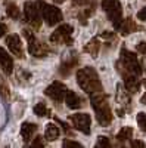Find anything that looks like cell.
Listing matches in <instances>:
<instances>
[{
  "label": "cell",
  "mask_w": 146,
  "mask_h": 148,
  "mask_svg": "<svg viewBox=\"0 0 146 148\" xmlns=\"http://www.w3.org/2000/svg\"><path fill=\"white\" fill-rule=\"evenodd\" d=\"M117 101L121 105H128L130 104V96H128V90L124 89L121 84L117 86Z\"/></svg>",
  "instance_id": "19"
},
{
  "label": "cell",
  "mask_w": 146,
  "mask_h": 148,
  "mask_svg": "<svg viewBox=\"0 0 146 148\" xmlns=\"http://www.w3.org/2000/svg\"><path fill=\"white\" fill-rule=\"evenodd\" d=\"M72 3L75 6H84V5L89 3V0H72Z\"/></svg>",
  "instance_id": "33"
},
{
  "label": "cell",
  "mask_w": 146,
  "mask_h": 148,
  "mask_svg": "<svg viewBox=\"0 0 146 148\" xmlns=\"http://www.w3.org/2000/svg\"><path fill=\"white\" fill-rule=\"evenodd\" d=\"M140 102H142V104H145V105H146V93H145V95H143V96H142V98H140Z\"/></svg>",
  "instance_id": "37"
},
{
  "label": "cell",
  "mask_w": 146,
  "mask_h": 148,
  "mask_svg": "<svg viewBox=\"0 0 146 148\" xmlns=\"http://www.w3.org/2000/svg\"><path fill=\"white\" fill-rule=\"evenodd\" d=\"M0 68H2L3 73L7 74V76H10V74L14 73V59H12V56L3 47H0Z\"/></svg>",
  "instance_id": "12"
},
{
  "label": "cell",
  "mask_w": 146,
  "mask_h": 148,
  "mask_svg": "<svg viewBox=\"0 0 146 148\" xmlns=\"http://www.w3.org/2000/svg\"><path fill=\"white\" fill-rule=\"evenodd\" d=\"M96 147H101V148H108L111 147V142L106 136H99L97 138V142H96Z\"/></svg>",
  "instance_id": "26"
},
{
  "label": "cell",
  "mask_w": 146,
  "mask_h": 148,
  "mask_svg": "<svg viewBox=\"0 0 146 148\" xmlns=\"http://www.w3.org/2000/svg\"><path fill=\"white\" fill-rule=\"evenodd\" d=\"M131 135H133V129L126 126V127H123V129L117 133V139H118V141H127V139L131 138Z\"/></svg>",
  "instance_id": "23"
},
{
  "label": "cell",
  "mask_w": 146,
  "mask_h": 148,
  "mask_svg": "<svg viewBox=\"0 0 146 148\" xmlns=\"http://www.w3.org/2000/svg\"><path fill=\"white\" fill-rule=\"evenodd\" d=\"M65 0H55V3H64Z\"/></svg>",
  "instance_id": "38"
},
{
  "label": "cell",
  "mask_w": 146,
  "mask_h": 148,
  "mask_svg": "<svg viewBox=\"0 0 146 148\" xmlns=\"http://www.w3.org/2000/svg\"><path fill=\"white\" fill-rule=\"evenodd\" d=\"M139 27L136 25V22L133 21L131 18H126V19H123V22H121V25H120V31H121V34L123 36H127V34H130V33H133V31H136Z\"/></svg>",
  "instance_id": "16"
},
{
  "label": "cell",
  "mask_w": 146,
  "mask_h": 148,
  "mask_svg": "<svg viewBox=\"0 0 146 148\" xmlns=\"http://www.w3.org/2000/svg\"><path fill=\"white\" fill-rule=\"evenodd\" d=\"M77 64H78V59L75 56L68 59V61H64V62L59 65V74H60V76H64V77L69 76V73L77 67Z\"/></svg>",
  "instance_id": "15"
},
{
  "label": "cell",
  "mask_w": 146,
  "mask_h": 148,
  "mask_svg": "<svg viewBox=\"0 0 146 148\" xmlns=\"http://www.w3.org/2000/svg\"><path fill=\"white\" fill-rule=\"evenodd\" d=\"M131 147H137V148H143L145 147V144L142 142V141H131Z\"/></svg>",
  "instance_id": "34"
},
{
  "label": "cell",
  "mask_w": 146,
  "mask_h": 148,
  "mask_svg": "<svg viewBox=\"0 0 146 148\" xmlns=\"http://www.w3.org/2000/svg\"><path fill=\"white\" fill-rule=\"evenodd\" d=\"M6 45L9 47V51L12 55H15L16 58L22 59L24 58V49H22V42L19 39L18 34H9L6 37Z\"/></svg>",
  "instance_id": "11"
},
{
  "label": "cell",
  "mask_w": 146,
  "mask_h": 148,
  "mask_svg": "<svg viewBox=\"0 0 146 148\" xmlns=\"http://www.w3.org/2000/svg\"><path fill=\"white\" fill-rule=\"evenodd\" d=\"M69 123L72 125V127L89 135L90 133V125H92V119L89 114L86 113H77V114H72L69 116Z\"/></svg>",
  "instance_id": "9"
},
{
  "label": "cell",
  "mask_w": 146,
  "mask_h": 148,
  "mask_svg": "<svg viewBox=\"0 0 146 148\" xmlns=\"http://www.w3.org/2000/svg\"><path fill=\"white\" fill-rule=\"evenodd\" d=\"M102 9L106 12L109 21L112 22L115 30L120 28L123 22V8L118 0H102Z\"/></svg>",
  "instance_id": "5"
},
{
  "label": "cell",
  "mask_w": 146,
  "mask_h": 148,
  "mask_svg": "<svg viewBox=\"0 0 146 148\" xmlns=\"http://www.w3.org/2000/svg\"><path fill=\"white\" fill-rule=\"evenodd\" d=\"M77 83L89 95L102 90V83L99 80V76H97L96 70L92 67H84L77 71Z\"/></svg>",
  "instance_id": "3"
},
{
  "label": "cell",
  "mask_w": 146,
  "mask_h": 148,
  "mask_svg": "<svg viewBox=\"0 0 146 148\" xmlns=\"http://www.w3.org/2000/svg\"><path fill=\"white\" fill-rule=\"evenodd\" d=\"M117 114H118L120 117H124V114H126V110H124V108H117Z\"/></svg>",
  "instance_id": "36"
},
{
  "label": "cell",
  "mask_w": 146,
  "mask_h": 148,
  "mask_svg": "<svg viewBox=\"0 0 146 148\" xmlns=\"http://www.w3.org/2000/svg\"><path fill=\"white\" fill-rule=\"evenodd\" d=\"M6 14H7V16L9 18H12V19H18L19 18V8L15 5V3H10V5H7L6 6Z\"/></svg>",
  "instance_id": "22"
},
{
  "label": "cell",
  "mask_w": 146,
  "mask_h": 148,
  "mask_svg": "<svg viewBox=\"0 0 146 148\" xmlns=\"http://www.w3.org/2000/svg\"><path fill=\"white\" fill-rule=\"evenodd\" d=\"M67 86L60 82H53L50 86H47L46 90H44V95L52 98L53 101L56 102H62L64 98H65V93H67Z\"/></svg>",
  "instance_id": "10"
},
{
  "label": "cell",
  "mask_w": 146,
  "mask_h": 148,
  "mask_svg": "<svg viewBox=\"0 0 146 148\" xmlns=\"http://www.w3.org/2000/svg\"><path fill=\"white\" fill-rule=\"evenodd\" d=\"M145 88H146V83H145Z\"/></svg>",
  "instance_id": "39"
},
{
  "label": "cell",
  "mask_w": 146,
  "mask_h": 148,
  "mask_svg": "<svg viewBox=\"0 0 146 148\" xmlns=\"http://www.w3.org/2000/svg\"><path fill=\"white\" fill-rule=\"evenodd\" d=\"M136 51H137L139 53L146 55V42H140V43H137V46H136Z\"/></svg>",
  "instance_id": "27"
},
{
  "label": "cell",
  "mask_w": 146,
  "mask_h": 148,
  "mask_svg": "<svg viewBox=\"0 0 146 148\" xmlns=\"http://www.w3.org/2000/svg\"><path fill=\"white\" fill-rule=\"evenodd\" d=\"M31 145H33V147H44V142L41 141V136H37V138L33 141Z\"/></svg>",
  "instance_id": "32"
},
{
  "label": "cell",
  "mask_w": 146,
  "mask_h": 148,
  "mask_svg": "<svg viewBox=\"0 0 146 148\" xmlns=\"http://www.w3.org/2000/svg\"><path fill=\"white\" fill-rule=\"evenodd\" d=\"M41 18L44 19V22L49 27H53V25H56V24H59L62 21L64 15H62V12H60L59 8H56L53 5L41 3Z\"/></svg>",
  "instance_id": "8"
},
{
  "label": "cell",
  "mask_w": 146,
  "mask_h": 148,
  "mask_svg": "<svg viewBox=\"0 0 146 148\" xmlns=\"http://www.w3.org/2000/svg\"><path fill=\"white\" fill-rule=\"evenodd\" d=\"M24 37L28 40V52H30L33 56H35V58H43V56H46V55L49 53L47 45L39 42L30 30H24Z\"/></svg>",
  "instance_id": "6"
},
{
  "label": "cell",
  "mask_w": 146,
  "mask_h": 148,
  "mask_svg": "<svg viewBox=\"0 0 146 148\" xmlns=\"http://www.w3.org/2000/svg\"><path fill=\"white\" fill-rule=\"evenodd\" d=\"M58 136H59V127L55 126L53 123H49L44 130V138L47 141H55V139H58Z\"/></svg>",
  "instance_id": "20"
},
{
  "label": "cell",
  "mask_w": 146,
  "mask_h": 148,
  "mask_svg": "<svg viewBox=\"0 0 146 148\" xmlns=\"http://www.w3.org/2000/svg\"><path fill=\"white\" fill-rule=\"evenodd\" d=\"M6 31H7V27L5 25V24L0 22V37H3V36L6 34Z\"/></svg>",
  "instance_id": "35"
},
{
  "label": "cell",
  "mask_w": 146,
  "mask_h": 148,
  "mask_svg": "<svg viewBox=\"0 0 146 148\" xmlns=\"http://www.w3.org/2000/svg\"><path fill=\"white\" fill-rule=\"evenodd\" d=\"M90 102L93 110L96 111V120L101 126H108L112 121V111L108 104V96L102 90L90 93Z\"/></svg>",
  "instance_id": "2"
},
{
  "label": "cell",
  "mask_w": 146,
  "mask_h": 148,
  "mask_svg": "<svg viewBox=\"0 0 146 148\" xmlns=\"http://www.w3.org/2000/svg\"><path fill=\"white\" fill-rule=\"evenodd\" d=\"M64 101L67 102V107L71 108V110H78V108L83 107V99L72 90H67Z\"/></svg>",
  "instance_id": "14"
},
{
  "label": "cell",
  "mask_w": 146,
  "mask_h": 148,
  "mask_svg": "<svg viewBox=\"0 0 146 148\" xmlns=\"http://www.w3.org/2000/svg\"><path fill=\"white\" fill-rule=\"evenodd\" d=\"M117 70L121 74L123 79H127L130 76H136L139 77L142 74V65L139 62V59L136 56L134 52H130L127 49H121V55H120V61L117 62Z\"/></svg>",
  "instance_id": "1"
},
{
  "label": "cell",
  "mask_w": 146,
  "mask_h": 148,
  "mask_svg": "<svg viewBox=\"0 0 146 148\" xmlns=\"http://www.w3.org/2000/svg\"><path fill=\"white\" fill-rule=\"evenodd\" d=\"M34 113H35V116H39V117H44V116H49L50 114V111L47 110V107H46V104L44 102H37L34 105Z\"/></svg>",
  "instance_id": "21"
},
{
  "label": "cell",
  "mask_w": 146,
  "mask_h": 148,
  "mask_svg": "<svg viewBox=\"0 0 146 148\" xmlns=\"http://www.w3.org/2000/svg\"><path fill=\"white\" fill-rule=\"evenodd\" d=\"M24 18L34 30L41 25V2H27L24 5Z\"/></svg>",
  "instance_id": "4"
},
{
  "label": "cell",
  "mask_w": 146,
  "mask_h": 148,
  "mask_svg": "<svg viewBox=\"0 0 146 148\" xmlns=\"http://www.w3.org/2000/svg\"><path fill=\"white\" fill-rule=\"evenodd\" d=\"M56 121L59 123V125H60V126H62V129H64V130L67 132V135H71V133H72V132H71V129H69V126L67 125V123H65V121H62V120H60V119H56Z\"/></svg>",
  "instance_id": "28"
},
{
  "label": "cell",
  "mask_w": 146,
  "mask_h": 148,
  "mask_svg": "<svg viewBox=\"0 0 146 148\" xmlns=\"http://www.w3.org/2000/svg\"><path fill=\"white\" fill-rule=\"evenodd\" d=\"M37 129H39V126L34 125V123H30V121L22 123V126H21V136H22L24 142L28 144L30 139H33L34 133L37 132Z\"/></svg>",
  "instance_id": "13"
},
{
  "label": "cell",
  "mask_w": 146,
  "mask_h": 148,
  "mask_svg": "<svg viewBox=\"0 0 146 148\" xmlns=\"http://www.w3.org/2000/svg\"><path fill=\"white\" fill-rule=\"evenodd\" d=\"M64 147H77V148H80L81 144L80 142H75V141H71V139H65L64 141Z\"/></svg>",
  "instance_id": "29"
},
{
  "label": "cell",
  "mask_w": 146,
  "mask_h": 148,
  "mask_svg": "<svg viewBox=\"0 0 146 148\" xmlns=\"http://www.w3.org/2000/svg\"><path fill=\"white\" fill-rule=\"evenodd\" d=\"M137 19H140V21H146V6L142 8V9L137 12Z\"/></svg>",
  "instance_id": "30"
},
{
  "label": "cell",
  "mask_w": 146,
  "mask_h": 148,
  "mask_svg": "<svg viewBox=\"0 0 146 148\" xmlns=\"http://www.w3.org/2000/svg\"><path fill=\"white\" fill-rule=\"evenodd\" d=\"M99 49H101V43H99V40H97V39H92L86 46H84V52L89 53V55L93 56V58H96L97 53H99Z\"/></svg>",
  "instance_id": "18"
},
{
  "label": "cell",
  "mask_w": 146,
  "mask_h": 148,
  "mask_svg": "<svg viewBox=\"0 0 146 148\" xmlns=\"http://www.w3.org/2000/svg\"><path fill=\"white\" fill-rule=\"evenodd\" d=\"M72 28L69 24H62L60 27H58L53 34L50 36V43L55 45H72Z\"/></svg>",
  "instance_id": "7"
},
{
  "label": "cell",
  "mask_w": 146,
  "mask_h": 148,
  "mask_svg": "<svg viewBox=\"0 0 146 148\" xmlns=\"http://www.w3.org/2000/svg\"><path fill=\"white\" fill-rule=\"evenodd\" d=\"M136 120H137V125H139L140 130L142 132H146V113H139L137 117H136Z\"/></svg>",
  "instance_id": "25"
},
{
  "label": "cell",
  "mask_w": 146,
  "mask_h": 148,
  "mask_svg": "<svg viewBox=\"0 0 146 148\" xmlns=\"http://www.w3.org/2000/svg\"><path fill=\"white\" fill-rule=\"evenodd\" d=\"M124 88H126L130 93H134V92H137L139 88H140V82H139V79H137L136 76H130V77L124 79Z\"/></svg>",
  "instance_id": "17"
},
{
  "label": "cell",
  "mask_w": 146,
  "mask_h": 148,
  "mask_svg": "<svg viewBox=\"0 0 146 148\" xmlns=\"http://www.w3.org/2000/svg\"><path fill=\"white\" fill-rule=\"evenodd\" d=\"M93 12V9L92 8H87L86 10H83V12H80L78 14V19H80V24H83V25H86L87 24V18L90 16V14Z\"/></svg>",
  "instance_id": "24"
},
{
  "label": "cell",
  "mask_w": 146,
  "mask_h": 148,
  "mask_svg": "<svg viewBox=\"0 0 146 148\" xmlns=\"http://www.w3.org/2000/svg\"><path fill=\"white\" fill-rule=\"evenodd\" d=\"M101 37H102V39H105V40H115V34L114 33H102L101 34Z\"/></svg>",
  "instance_id": "31"
}]
</instances>
